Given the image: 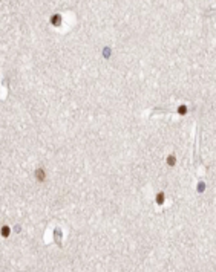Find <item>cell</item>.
I'll return each instance as SVG.
<instances>
[{"label":"cell","instance_id":"1","mask_svg":"<svg viewBox=\"0 0 216 272\" xmlns=\"http://www.w3.org/2000/svg\"><path fill=\"white\" fill-rule=\"evenodd\" d=\"M35 177H37V181H38V182H43V181H45V177H46L45 171L42 170V168L35 170Z\"/></svg>","mask_w":216,"mask_h":272},{"label":"cell","instance_id":"2","mask_svg":"<svg viewBox=\"0 0 216 272\" xmlns=\"http://www.w3.org/2000/svg\"><path fill=\"white\" fill-rule=\"evenodd\" d=\"M51 23H52L54 26H58V24L61 23V17H60L58 14H55V15H52V17H51Z\"/></svg>","mask_w":216,"mask_h":272},{"label":"cell","instance_id":"3","mask_svg":"<svg viewBox=\"0 0 216 272\" xmlns=\"http://www.w3.org/2000/svg\"><path fill=\"white\" fill-rule=\"evenodd\" d=\"M164 199H166V196H164V193H162V191L156 194V203H158V205H162V203H164Z\"/></svg>","mask_w":216,"mask_h":272},{"label":"cell","instance_id":"4","mask_svg":"<svg viewBox=\"0 0 216 272\" xmlns=\"http://www.w3.org/2000/svg\"><path fill=\"white\" fill-rule=\"evenodd\" d=\"M175 164H176V158H175L173 154H170V156L167 158V165H169V167H173Z\"/></svg>","mask_w":216,"mask_h":272},{"label":"cell","instance_id":"5","mask_svg":"<svg viewBox=\"0 0 216 272\" xmlns=\"http://www.w3.org/2000/svg\"><path fill=\"white\" fill-rule=\"evenodd\" d=\"M11 234V229H9V226H2V236L3 237H8Z\"/></svg>","mask_w":216,"mask_h":272},{"label":"cell","instance_id":"6","mask_svg":"<svg viewBox=\"0 0 216 272\" xmlns=\"http://www.w3.org/2000/svg\"><path fill=\"white\" fill-rule=\"evenodd\" d=\"M178 113H179V115H185V113H187V107H185V106H179V107H178Z\"/></svg>","mask_w":216,"mask_h":272},{"label":"cell","instance_id":"7","mask_svg":"<svg viewBox=\"0 0 216 272\" xmlns=\"http://www.w3.org/2000/svg\"><path fill=\"white\" fill-rule=\"evenodd\" d=\"M204 190H205V183H202V182H199V185H198V191H199V193H202Z\"/></svg>","mask_w":216,"mask_h":272}]
</instances>
